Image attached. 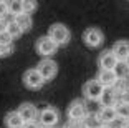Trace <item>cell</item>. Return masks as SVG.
<instances>
[{
	"instance_id": "cell-12",
	"label": "cell",
	"mask_w": 129,
	"mask_h": 128,
	"mask_svg": "<svg viewBox=\"0 0 129 128\" xmlns=\"http://www.w3.org/2000/svg\"><path fill=\"white\" fill-rule=\"evenodd\" d=\"M114 55L118 57V60H127L129 57V40H118L111 48Z\"/></svg>"
},
{
	"instance_id": "cell-15",
	"label": "cell",
	"mask_w": 129,
	"mask_h": 128,
	"mask_svg": "<svg viewBox=\"0 0 129 128\" xmlns=\"http://www.w3.org/2000/svg\"><path fill=\"white\" fill-rule=\"evenodd\" d=\"M119 100L121 98L116 95V92L113 88H106L104 93H103V97H101V100H99V103H101V106H114Z\"/></svg>"
},
{
	"instance_id": "cell-9",
	"label": "cell",
	"mask_w": 129,
	"mask_h": 128,
	"mask_svg": "<svg viewBox=\"0 0 129 128\" xmlns=\"http://www.w3.org/2000/svg\"><path fill=\"white\" fill-rule=\"evenodd\" d=\"M118 57L114 55L113 50H104V52L99 55L98 58V63L101 70H114V67L118 65Z\"/></svg>"
},
{
	"instance_id": "cell-18",
	"label": "cell",
	"mask_w": 129,
	"mask_h": 128,
	"mask_svg": "<svg viewBox=\"0 0 129 128\" xmlns=\"http://www.w3.org/2000/svg\"><path fill=\"white\" fill-rule=\"evenodd\" d=\"M15 19V22L18 23L20 27H22V30L23 32H28L31 28V25H33V20H31V15L30 13H20V15H17V17H13Z\"/></svg>"
},
{
	"instance_id": "cell-7",
	"label": "cell",
	"mask_w": 129,
	"mask_h": 128,
	"mask_svg": "<svg viewBox=\"0 0 129 128\" xmlns=\"http://www.w3.org/2000/svg\"><path fill=\"white\" fill-rule=\"evenodd\" d=\"M38 118H40L38 121L42 123V126L55 128V125L60 120V113H58V110H55L53 106H46V108H43L42 112H40Z\"/></svg>"
},
{
	"instance_id": "cell-1",
	"label": "cell",
	"mask_w": 129,
	"mask_h": 128,
	"mask_svg": "<svg viewBox=\"0 0 129 128\" xmlns=\"http://www.w3.org/2000/svg\"><path fill=\"white\" fill-rule=\"evenodd\" d=\"M104 90H106V88L101 85V82H99L98 78L88 80V82L83 85V95H84V98L91 100V102H99L101 97H103V93H104Z\"/></svg>"
},
{
	"instance_id": "cell-28",
	"label": "cell",
	"mask_w": 129,
	"mask_h": 128,
	"mask_svg": "<svg viewBox=\"0 0 129 128\" xmlns=\"http://www.w3.org/2000/svg\"><path fill=\"white\" fill-rule=\"evenodd\" d=\"M23 128H43L42 126V123H40V121H27V123L23 125Z\"/></svg>"
},
{
	"instance_id": "cell-26",
	"label": "cell",
	"mask_w": 129,
	"mask_h": 128,
	"mask_svg": "<svg viewBox=\"0 0 129 128\" xmlns=\"http://www.w3.org/2000/svg\"><path fill=\"white\" fill-rule=\"evenodd\" d=\"M126 123H127V120H124V118H116V120L111 123V126L113 128H126Z\"/></svg>"
},
{
	"instance_id": "cell-10",
	"label": "cell",
	"mask_w": 129,
	"mask_h": 128,
	"mask_svg": "<svg viewBox=\"0 0 129 128\" xmlns=\"http://www.w3.org/2000/svg\"><path fill=\"white\" fill-rule=\"evenodd\" d=\"M18 113H20V117L25 120V123L27 121H35L38 118V115H40L37 112V106L31 105V103H22L18 106Z\"/></svg>"
},
{
	"instance_id": "cell-19",
	"label": "cell",
	"mask_w": 129,
	"mask_h": 128,
	"mask_svg": "<svg viewBox=\"0 0 129 128\" xmlns=\"http://www.w3.org/2000/svg\"><path fill=\"white\" fill-rule=\"evenodd\" d=\"M116 113H118L119 118H124V120H129V103L124 102V100H119L116 103Z\"/></svg>"
},
{
	"instance_id": "cell-21",
	"label": "cell",
	"mask_w": 129,
	"mask_h": 128,
	"mask_svg": "<svg viewBox=\"0 0 129 128\" xmlns=\"http://www.w3.org/2000/svg\"><path fill=\"white\" fill-rule=\"evenodd\" d=\"M7 32H8V33H10L13 38H18L20 35L23 33L22 27H20L18 23L15 22V20H12V22H8V25H7Z\"/></svg>"
},
{
	"instance_id": "cell-33",
	"label": "cell",
	"mask_w": 129,
	"mask_h": 128,
	"mask_svg": "<svg viewBox=\"0 0 129 128\" xmlns=\"http://www.w3.org/2000/svg\"><path fill=\"white\" fill-rule=\"evenodd\" d=\"M126 62H127V63H129V57H127V60H126Z\"/></svg>"
},
{
	"instance_id": "cell-24",
	"label": "cell",
	"mask_w": 129,
	"mask_h": 128,
	"mask_svg": "<svg viewBox=\"0 0 129 128\" xmlns=\"http://www.w3.org/2000/svg\"><path fill=\"white\" fill-rule=\"evenodd\" d=\"M13 53V45H0V57H8Z\"/></svg>"
},
{
	"instance_id": "cell-31",
	"label": "cell",
	"mask_w": 129,
	"mask_h": 128,
	"mask_svg": "<svg viewBox=\"0 0 129 128\" xmlns=\"http://www.w3.org/2000/svg\"><path fill=\"white\" fill-rule=\"evenodd\" d=\"M103 128H113L111 125H103Z\"/></svg>"
},
{
	"instance_id": "cell-20",
	"label": "cell",
	"mask_w": 129,
	"mask_h": 128,
	"mask_svg": "<svg viewBox=\"0 0 129 128\" xmlns=\"http://www.w3.org/2000/svg\"><path fill=\"white\" fill-rule=\"evenodd\" d=\"M8 2V12L13 17L23 13V0H7Z\"/></svg>"
},
{
	"instance_id": "cell-17",
	"label": "cell",
	"mask_w": 129,
	"mask_h": 128,
	"mask_svg": "<svg viewBox=\"0 0 129 128\" xmlns=\"http://www.w3.org/2000/svg\"><path fill=\"white\" fill-rule=\"evenodd\" d=\"M114 73L118 80H129V63L126 60H119L118 65L114 67Z\"/></svg>"
},
{
	"instance_id": "cell-8",
	"label": "cell",
	"mask_w": 129,
	"mask_h": 128,
	"mask_svg": "<svg viewBox=\"0 0 129 128\" xmlns=\"http://www.w3.org/2000/svg\"><path fill=\"white\" fill-rule=\"evenodd\" d=\"M37 68H38V72L42 73V77L45 78V82L55 78V77H56V72H58L56 62L51 60V58H43V60L37 65Z\"/></svg>"
},
{
	"instance_id": "cell-27",
	"label": "cell",
	"mask_w": 129,
	"mask_h": 128,
	"mask_svg": "<svg viewBox=\"0 0 129 128\" xmlns=\"http://www.w3.org/2000/svg\"><path fill=\"white\" fill-rule=\"evenodd\" d=\"M63 128H83V123H81V121H76V120H70L68 118V121H66V125H64Z\"/></svg>"
},
{
	"instance_id": "cell-22",
	"label": "cell",
	"mask_w": 129,
	"mask_h": 128,
	"mask_svg": "<svg viewBox=\"0 0 129 128\" xmlns=\"http://www.w3.org/2000/svg\"><path fill=\"white\" fill-rule=\"evenodd\" d=\"M38 8L37 0H23V12L25 13H33Z\"/></svg>"
},
{
	"instance_id": "cell-16",
	"label": "cell",
	"mask_w": 129,
	"mask_h": 128,
	"mask_svg": "<svg viewBox=\"0 0 129 128\" xmlns=\"http://www.w3.org/2000/svg\"><path fill=\"white\" fill-rule=\"evenodd\" d=\"M81 123H83V128H103L104 125L98 113H88Z\"/></svg>"
},
{
	"instance_id": "cell-14",
	"label": "cell",
	"mask_w": 129,
	"mask_h": 128,
	"mask_svg": "<svg viewBox=\"0 0 129 128\" xmlns=\"http://www.w3.org/2000/svg\"><path fill=\"white\" fill-rule=\"evenodd\" d=\"M5 125H7V128H23L25 120L20 117L18 110H17V112L7 113V117H5Z\"/></svg>"
},
{
	"instance_id": "cell-3",
	"label": "cell",
	"mask_w": 129,
	"mask_h": 128,
	"mask_svg": "<svg viewBox=\"0 0 129 128\" xmlns=\"http://www.w3.org/2000/svg\"><path fill=\"white\" fill-rule=\"evenodd\" d=\"M37 52L40 53L42 57H51L53 53H56L58 50V43L53 40V38L46 35V37H42L37 40V45H35Z\"/></svg>"
},
{
	"instance_id": "cell-2",
	"label": "cell",
	"mask_w": 129,
	"mask_h": 128,
	"mask_svg": "<svg viewBox=\"0 0 129 128\" xmlns=\"http://www.w3.org/2000/svg\"><path fill=\"white\" fill-rule=\"evenodd\" d=\"M48 35L58 43V47L66 45V43L70 42V38H71V33H70L68 27L63 25V23H53V25L50 27Z\"/></svg>"
},
{
	"instance_id": "cell-5",
	"label": "cell",
	"mask_w": 129,
	"mask_h": 128,
	"mask_svg": "<svg viewBox=\"0 0 129 128\" xmlns=\"http://www.w3.org/2000/svg\"><path fill=\"white\" fill-rule=\"evenodd\" d=\"M23 83L30 90H38V88L43 87L45 78L42 77V73L38 72V68H30V70H27L23 73Z\"/></svg>"
},
{
	"instance_id": "cell-32",
	"label": "cell",
	"mask_w": 129,
	"mask_h": 128,
	"mask_svg": "<svg viewBox=\"0 0 129 128\" xmlns=\"http://www.w3.org/2000/svg\"><path fill=\"white\" fill-rule=\"evenodd\" d=\"M126 128H129V120H127V123H126Z\"/></svg>"
},
{
	"instance_id": "cell-23",
	"label": "cell",
	"mask_w": 129,
	"mask_h": 128,
	"mask_svg": "<svg viewBox=\"0 0 129 128\" xmlns=\"http://www.w3.org/2000/svg\"><path fill=\"white\" fill-rule=\"evenodd\" d=\"M12 42H13V37L7 30L0 32V45H12Z\"/></svg>"
},
{
	"instance_id": "cell-11",
	"label": "cell",
	"mask_w": 129,
	"mask_h": 128,
	"mask_svg": "<svg viewBox=\"0 0 129 128\" xmlns=\"http://www.w3.org/2000/svg\"><path fill=\"white\" fill-rule=\"evenodd\" d=\"M98 80L101 82V85L104 88H113L114 85L118 83V77H116L114 70H101V68H99Z\"/></svg>"
},
{
	"instance_id": "cell-29",
	"label": "cell",
	"mask_w": 129,
	"mask_h": 128,
	"mask_svg": "<svg viewBox=\"0 0 129 128\" xmlns=\"http://www.w3.org/2000/svg\"><path fill=\"white\" fill-rule=\"evenodd\" d=\"M7 25H8V20L5 19V17H0V32L7 30Z\"/></svg>"
},
{
	"instance_id": "cell-4",
	"label": "cell",
	"mask_w": 129,
	"mask_h": 128,
	"mask_svg": "<svg viewBox=\"0 0 129 128\" xmlns=\"http://www.w3.org/2000/svg\"><path fill=\"white\" fill-rule=\"evenodd\" d=\"M88 106L83 100H75V102L70 103L68 110H66V115H68L70 120H76V121H83L84 117L88 115Z\"/></svg>"
},
{
	"instance_id": "cell-35",
	"label": "cell",
	"mask_w": 129,
	"mask_h": 128,
	"mask_svg": "<svg viewBox=\"0 0 129 128\" xmlns=\"http://www.w3.org/2000/svg\"><path fill=\"white\" fill-rule=\"evenodd\" d=\"M0 2H2V0H0Z\"/></svg>"
},
{
	"instance_id": "cell-25",
	"label": "cell",
	"mask_w": 129,
	"mask_h": 128,
	"mask_svg": "<svg viewBox=\"0 0 129 128\" xmlns=\"http://www.w3.org/2000/svg\"><path fill=\"white\" fill-rule=\"evenodd\" d=\"M10 12H8V2L7 0H2L0 2V17H7Z\"/></svg>"
},
{
	"instance_id": "cell-34",
	"label": "cell",
	"mask_w": 129,
	"mask_h": 128,
	"mask_svg": "<svg viewBox=\"0 0 129 128\" xmlns=\"http://www.w3.org/2000/svg\"><path fill=\"white\" fill-rule=\"evenodd\" d=\"M43 128H48V126H43Z\"/></svg>"
},
{
	"instance_id": "cell-13",
	"label": "cell",
	"mask_w": 129,
	"mask_h": 128,
	"mask_svg": "<svg viewBox=\"0 0 129 128\" xmlns=\"http://www.w3.org/2000/svg\"><path fill=\"white\" fill-rule=\"evenodd\" d=\"M99 118L103 120L104 125H111L116 118H118V113H116V106H101L98 112Z\"/></svg>"
},
{
	"instance_id": "cell-30",
	"label": "cell",
	"mask_w": 129,
	"mask_h": 128,
	"mask_svg": "<svg viewBox=\"0 0 129 128\" xmlns=\"http://www.w3.org/2000/svg\"><path fill=\"white\" fill-rule=\"evenodd\" d=\"M122 100H124V102H127V103H129V88H127V90L124 92V95H122Z\"/></svg>"
},
{
	"instance_id": "cell-6",
	"label": "cell",
	"mask_w": 129,
	"mask_h": 128,
	"mask_svg": "<svg viewBox=\"0 0 129 128\" xmlns=\"http://www.w3.org/2000/svg\"><path fill=\"white\" fill-rule=\"evenodd\" d=\"M83 40L89 48H98V47L103 45V42H104V35L99 28L96 27H91V28H86L83 33Z\"/></svg>"
}]
</instances>
